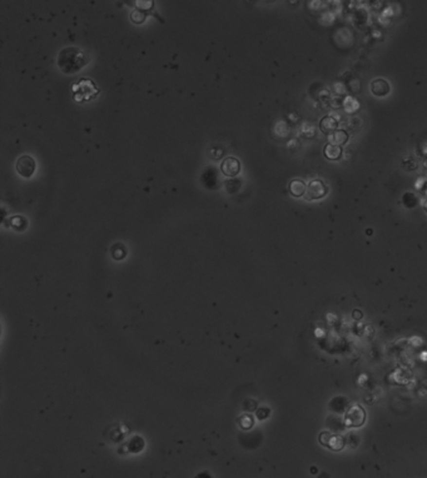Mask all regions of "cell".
<instances>
[{
  "label": "cell",
  "instance_id": "obj_1",
  "mask_svg": "<svg viewBox=\"0 0 427 478\" xmlns=\"http://www.w3.org/2000/svg\"><path fill=\"white\" fill-rule=\"evenodd\" d=\"M87 56L76 48H67L59 54V67L64 73H75L83 65L87 64Z\"/></svg>",
  "mask_w": 427,
  "mask_h": 478
},
{
  "label": "cell",
  "instance_id": "obj_2",
  "mask_svg": "<svg viewBox=\"0 0 427 478\" xmlns=\"http://www.w3.org/2000/svg\"><path fill=\"white\" fill-rule=\"evenodd\" d=\"M318 442L321 446L326 447L332 452H341L346 446V438L337 433L322 431L318 435Z\"/></svg>",
  "mask_w": 427,
  "mask_h": 478
},
{
  "label": "cell",
  "instance_id": "obj_3",
  "mask_svg": "<svg viewBox=\"0 0 427 478\" xmlns=\"http://www.w3.org/2000/svg\"><path fill=\"white\" fill-rule=\"evenodd\" d=\"M366 411L362 405L352 404L345 413V424L348 428H358L366 422Z\"/></svg>",
  "mask_w": 427,
  "mask_h": 478
},
{
  "label": "cell",
  "instance_id": "obj_4",
  "mask_svg": "<svg viewBox=\"0 0 427 478\" xmlns=\"http://www.w3.org/2000/svg\"><path fill=\"white\" fill-rule=\"evenodd\" d=\"M17 170L24 178H30L36 170V162L29 155H23L17 162Z\"/></svg>",
  "mask_w": 427,
  "mask_h": 478
},
{
  "label": "cell",
  "instance_id": "obj_5",
  "mask_svg": "<svg viewBox=\"0 0 427 478\" xmlns=\"http://www.w3.org/2000/svg\"><path fill=\"white\" fill-rule=\"evenodd\" d=\"M327 193V187L325 183L319 179H313L310 182L307 187V197L308 199H319L322 197L326 196Z\"/></svg>",
  "mask_w": 427,
  "mask_h": 478
},
{
  "label": "cell",
  "instance_id": "obj_6",
  "mask_svg": "<svg viewBox=\"0 0 427 478\" xmlns=\"http://www.w3.org/2000/svg\"><path fill=\"white\" fill-rule=\"evenodd\" d=\"M241 170V164L238 159L233 157L225 158L222 163V173L227 177H234L237 175Z\"/></svg>",
  "mask_w": 427,
  "mask_h": 478
},
{
  "label": "cell",
  "instance_id": "obj_7",
  "mask_svg": "<svg viewBox=\"0 0 427 478\" xmlns=\"http://www.w3.org/2000/svg\"><path fill=\"white\" fill-rule=\"evenodd\" d=\"M371 91L374 95L385 96L390 93V85L386 80L383 79H376L371 84Z\"/></svg>",
  "mask_w": 427,
  "mask_h": 478
},
{
  "label": "cell",
  "instance_id": "obj_8",
  "mask_svg": "<svg viewBox=\"0 0 427 478\" xmlns=\"http://www.w3.org/2000/svg\"><path fill=\"white\" fill-rule=\"evenodd\" d=\"M337 126H338V123L332 117H323L319 122V128L326 134H334L337 130Z\"/></svg>",
  "mask_w": 427,
  "mask_h": 478
},
{
  "label": "cell",
  "instance_id": "obj_9",
  "mask_svg": "<svg viewBox=\"0 0 427 478\" xmlns=\"http://www.w3.org/2000/svg\"><path fill=\"white\" fill-rule=\"evenodd\" d=\"M290 192L293 197H302L307 192L306 184L301 179H293L290 183Z\"/></svg>",
  "mask_w": 427,
  "mask_h": 478
},
{
  "label": "cell",
  "instance_id": "obj_10",
  "mask_svg": "<svg viewBox=\"0 0 427 478\" xmlns=\"http://www.w3.org/2000/svg\"><path fill=\"white\" fill-rule=\"evenodd\" d=\"M323 153H325L326 158L330 159V161H337V159H339L341 154H342V149H341V147L330 143L327 146H325Z\"/></svg>",
  "mask_w": 427,
  "mask_h": 478
},
{
  "label": "cell",
  "instance_id": "obj_11",
  "mask_svg": "<svg viewBox=\"0 0 427 478\" xmlns=\"http://www.w3.org/2000/svg\"><path fill=\"white\" fill-rule=\"evenodd\" d=\"M330 140H331V144H334V146H338V147L343 146V144L347 143L348 134L345 130H336L334 134H331Z\"/></svg>",
  "mask_w": 427,
  "mask_h": 478
},
{
  "label": "cell",
  "instance_id": "obj_12",
  "mask_svg": "<svg viewBox=\"0 0 427 478\" xmlns=\"http://www.w3.org/2000/svg\"><path fill=\"white\" fill-rule=\"evenodd\" d=\"M132 20L134 21V23H142V21L144 20V14H141L139 10H134V12L132 13Z\"/></svg>",
  "mask_w": 427,
  "mask_h": 478
},
{
  "label": "cell",
  "instance_id": "obj_13",
  "mask_svg": "<svg viewBox=\"0 0 427 478\" xmlns=\"http://www.w3.org/2000/svg\"><path fill=\"white\" fill-rule=\"evenodd\" d=\"M137 5L138 6H148V8H150V6L153 5V3L152 1H137Z\"/></svg>",
  "mask_w": 427,
  "mask_h": 478
},
{
  "label": "cell",
  "instance_id": "obj_14",
  "mask_svg": "<svg viewBox=\"0 0 427 478\" xmlns=\"http://www.w3.org/2000/svg\"><path fill=\"white\" fill-rule=\"evenodd\" d=\"M318 478H331V477H330V475H328V473H326V472H322L321 475L318 476Z\"/></svg>",
  "mask_w": 427,
  "mask_h": 478
},
{
  "label": "cell",
  "instance_id": "obj_15",
  "mask_svg": "<svg viewBox=\"0 0 427 478\" xmlns=\"http://www.w3.org/2000/svg\"><path fill=\"white\" fill-rule=\"evenodd\" d=\"M197 478H212V477L208 475V473H202V475H199Z\"/></svg>",
  "mask_w": 427,
  "mask_h": 478
}]
</instances>
